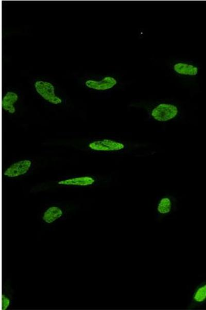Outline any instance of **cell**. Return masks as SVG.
<instances>
[{
	"label": "cell",
	"instance_id": "obj_2",
	"mask_svg": "<svg viewBox=\"0 0 206 310\" xmlns=\"http://www.w3.org/2000/svg\"><path fill=\"white\" fill-rule=\"evenodd\" d=\"M178 208V199L173 194L165 193L156 199L154 204V218L160 223L176 212Z\"/></svg>",
	"mask_w": 206,
	"mask_h": 310
},
{
	"label": "cell",
	"instance_id": "obj_6",
	"mask_svg": "<svg viewBox=\"0 0 206 310\" xmlns=\"http://www.w3.org/2000/svg\"><path fill=\"white\" fill-rule=\"evenodd\" d=\"M32 164L30 160H23L12 164L4 173L9 178H16L23 175L30 170Z\"/></svg>",
	"mask_w": 206,
	"mask_h": 310
},
{
	"label": "cell",
	"instance_id": "obj_7",
	"mask_svg": "<svg viewBox=\"0 0 206 310\" xmlns=\"http://www.w3.org/2000/svg\"><path fill=\"white\" fill-rule=\"evenodd\" d=\"M118 84L117 80L113 77H106L100 81L89 80L86 82V85L92 89L106 91L112 89Z\"/></svg>",
	"mask_w": 206,
	"mask_h": 310
},
{
	"label": "cell",
	"instance_id": "obj_5",
	"mask_svg": "<svg viewBox=\"0 0 206 310\" xmlns=\"http://www.w3.org/2000/svg\"><path fill=\"white\" fill-rule=\"evenodd\" d=\"M37 93L45 101L55 105L60 104L62 100L56 96L55 88L53 84L46 81H39L35 83Z\"/></svg>",
	"mask_w": 206,
	"mask_h": 310
},
{
	"label": "cell",
	"instance_id": "obj_10",
	"mask_svg": "<svg viewBox=\"0 0 206 310\" xmlns=\"http://www.w3.org/2000/svg\"><path fill=\"white\" fill-rule=\"evenodd\" d=\"M18 96L17 94L10 92L3 99V108L11 114H14L16 112L14 104L18 101Z\"/></svg>",
	"mask_w": 206,
	"mask_h": 310
},
{
	"label": "cell",
	"instance_id": "obj_11",
	"mask_svg": "<svg viewBox=\"0 0 206 310\" xmlns=\"http://www.w3.org/2000/svg\"><path fill=\"white\" fill-rule=\"evenodd\" d=\"M13 290L9 284L4 288L2 297V309L6 310L10 307L13 302Z\"/></svg>",
	"mask_w": 206,
	"mask_h": 310
},
{
	"label": "cell",
	"instance_id": "obj_1",
	"mask_svg": "<svg viewBox=\"0 0 206 310\" xmlns=\"http://www.w3.org/2000/svg\"><path fill=\"white\" fill-rule=\"evenodd\" d=\"M130 106L141 110L148 120L153 122H172L182 117V108L174 102L163 100L154 102L136 101L132 102Z\"/></svg>",
	"mask_w": 206,
	"mask_h": 310
},
{
	"label": "cell",
	"instance_id": "obj_8",
	"mask_svg": "<svg viewBox=\"0 0 206 310\" xmlns=\"http://www.w3.org/2000/svg\"><path fill=\"white\" fill-rule=\"evenodd\" d=\"M63 210L58 206H51L43 212L42 216L43 222L46 225H52L62 218Z\"/></svg>",
	"mask_w": 206,
	"mask_h": 310
},
{
	"label": "cell",
	"instance_id": "obj_9",
	"mask_svg": "<svg viewBox=\"0 0 206 310\" xmlns=\"http://www.w3.org/2000/svg\"><path fill=\"white\" fill-rule=\"evenodd\" d=\"M95 179L91 176H82L65 180L59 182V185L67 186H87L94 184Z\"/></svg>",
	"mask_w": 206,
	"mask_h": 310
},
{
	"label": "cell",
	"instance_id": "obj_3",
	"mask_svg": "<svg viewBox=\"0 0 206 310\" xmlns=\"http://www.w3.org/2000/svg\"><path fill=\"white\" fill-rule=\"evenodd\" d=\"M168 68L174 77L183 81H192L198 77L199 66L191 60L176 59L170 61Z\"/></svg>",
	"mask_w": 206,
	"mask_h": 310
},
{
	"label": "cell",
	"instance_id": "obj_4",
	"mask_svg": "<svg viewBox=\"0 0 206 310\" xmlns=\"http://www.w3.org/2000/svg\"><path fill=\"white\" fill-rule=\"evenodd\" d=\"M206 305V278L200 282L192 291L187 308L196 309Z\"/></svg>",
	"mask_w": 206,
	"mask_h": 310
}]
</instances>
